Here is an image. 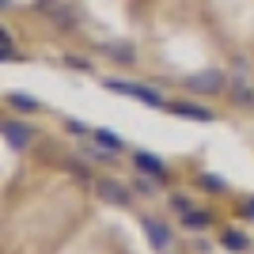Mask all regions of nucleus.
Masks as SVG:
<instances>
[{"mask_svg":"<svg viewBox=\"0 0 254 254\" xmlns=\"http://www.w3.org/2000/svg\"><path fill=\"white\" fill-rule=\"evenodd\" d=\"M106 87H110V91H118V95L137 99V103H144V106H167V103H163V95H159V91H152V87L126 84V80H106Z\"/></svg>","mask_w":254,"mask_h":254,"instance_id":"nucleus-1","label":"nucleus"},{"mask_svg":"<svg viewBox=\"0 0 254 254\" xmlns=\"http://www.w3.org/2000/svg\"><path fill=\"white\" fill-rule=\"evenodd\" d=\"M99 197L103 201H110V205H129V190L122 186V182H99Z\"/></svg>","mask_w":254,"mask_h":254,"instance_id":"nucleus-2","label":"nucleus"},{"mask_svg":"<svg viewBox=\"0 0 254 254\" xmlns=\"http://www.w3.org/2000/svg\"><path fill=\"white\" fill-rule=\"evenodd\" d=\"M186 87H193V91H220L224 87V76L220 72H197L186 80Z\"/></svg>","mask_w":254,"mask_h":254,"instance_id":"nucleus-3","label":"nucleus"},{"mask_svg":"<svg viewBox=\"0 0 254 254\" xmlns=\"http://www.w3.org/2000/svg\"><path fill=\"white\" fill-rule=\"evenodd\" d=\"M167 110H171V114H179V118H190V122H212L209 110H201V106H193V103H171Z\"/></svg>","mask_w":254,"mask_h":254,"instance_id":"nucleus-4","label":"nucleus"},{"mask_svg":"<svg viewBox=\"0 0 254 254\" xmlns=\"http://www.w3.org/2000/svg\"><path fill=\"white\" fill-rule=\"evenodd\" d=\"M144 232H148V239H152V247H156V251H167V247H171V232H167L159 220H148V224H144Z\"/></svg>","mask_w":254,"mask_h":254,"instance_id":"nucleus-5","label":"nucleus"},{"mask_svg":"<svg viewBox=\"0 0 254 254\" xmlns=\"http://www.w3.org/2000/svg\"><path fill=\"white\" fill-rule=\"evenodd\" d=\"M4 137H8L15 148H23L27 140H34V133H31L27 126H19V122H4Z\"/></svg>","mask_w":254,"mask_h":254,"instance_id":"nucleus-6","label":"nucleus"},{"mask_svg":"<svg viewBox=\"0 0 254 254\" xmlns=\"http://www.w3.org/2000/svg\"><path fill=\"white\" fill-rule=\"evenodd\" d=\"M91 140H99V148H106V152H122L126 148V140L118 137V133H110V129H95Z\"/></svg>","mask_w":254,"mask_h":254,"instance_id":"nucleus-7","label":"nucleus"},{"mask_svg":"<svg viewBox=\"0 0 254 254\" xmlns=\"http://www.w3.org/2000/svg\"><path fill=\"white\" fill-rule=\"evenodd\" d=\"M137 171H144V175H163V159L152 156V152H137Z\"/></svg>","mask_w":254,"mask_h":254,"instance_id":"nucleus-8","label":"nucleus"},{"mask_svg":"<svg viewBox=\"0 0 254 254\" xmlns=\"http://www.w3.org/2000/svg\"><path fill=\"white\" fill-rule=\"evenodd\" d=\"M224 247H232V251H247V235L228 232V235H224Z\"/></svg>","mask_w":254,"mask_h":254,"instance_id":"nucleus-9","label":"nucleus"},{"mask_svg":"<svg viewBox=\"0 0 254 254\" xmlns=\"http://www.w3.org/2000/svg\"><path fill=\"white\" fill-rule=\"evenodd\" d=\"M8 103L19 106V110H38V99H31V95H11Z\"/></svg>","mask_w":254,"mask_h":254,"instance_id":"nucleus-10","label":"nucleus"},{"mask_svg":"<svg viewBox=\"0 0 254 254\" xmlns=\"http://www.w3.org/2000/svg\"><path fill=\"white\" fill-rule=\"evenodd\" d=\"M182 220H186V224H190V228H205V224H209V216H205V212H182Z\"/></svg>","mask_w":254,"mask_h":254,"instance_id":"nucleus-11","label":"nucleus"},{"mask_svg":"<svg viewBox=\"0 0 254 254\" xmlns=\"http://www.w3.org/2000/svg\"><path fill=\"white\" fill-rule=\"evenodd\" d=\"M110 53H114L118 61H133V50H129V46H114Z\"/></svg>","mask_w":254,"mask_h":254,"instance_id":"nucleus-12","label":"nucleus"},{"mask_svg":"<svg viewBox=\"0 0 254 254\" xmlns=\"http://www.w3.org/2000/svg\"><path fill=\"white\" fill-rule=\"evenodd\" d=\"M201 186H205V190H220L224 182H220V179H212V175H205V179H201Z\"/></svg>","mask_w":254,"mask_h":254,"instance_id":"nucleus-13","label":"nucleus"},{"mask_svg":"<svg viewBox=\"0 0 254 254\" xmlns=\"http://www.w3.org/2000/svg\"><path fill=\"white\" fill-rule=\"evenodd\" d=\"M171 205H175V209H179V212H190V201H186L182 193H179V197H175V201H171Z\"/></svg>","mask_w":254,"mask_h":254,"instance_id":"nucleus-14","label":"nucleus"}]
</instances>
